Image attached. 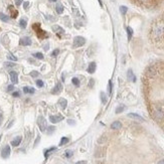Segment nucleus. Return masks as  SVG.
<instances>
[{"label":"nucleus","mask_w":164,"mask_h":164,"mask_svg":"<svg viewBox=\"0 0 164 164\" xmlns=\"http://www.w3.org/2000/svg\"><path fill=\"white\" fill-rule=\"evenodd\" d=\"M151 35L154 39H160L164 35V25L162 24H156L152 27Z\"/></svg>","instance_id":"obj_1"},{"label":"nucleus","mask_w":164,"mask_h":164,"mask_svg":"<svg viewBox=\"0 0 164 164\" xmlns=\"http://www.w3.org/2000/svg\"><path fill=\"white\" fill-rule=\"evenodd\" d=\"M32 28L35 30V32L37 33V36H38L39 38H44L45 36H46V32H45V31H43L42 29L40 28L39 24H36V23H35V24H33V25H32Z\"/></svg>","instance_id":"obj_2"},{"label":"nucleus","mask_w":164,"mask_h":164,"mask_svg":"<svg viewBox=\"0 0 164 164\" xmlns=\"http://www.w3.org/2000/svg\"><path fill=\"white\" fill-rule=\"evenodd\" d=\"M37 125L39 127V129L41 132H44L46 130V121L42 116H39L37 119Z\"/></svg>","instance_id":"obj_3"},{"label":"nucleus","mask_w":164,"mask_h":164,"mask_svg":"<svg viewBox=\"0 0 164 164\" xmlns=\"http://www.w3.org/2000/svg\"><path fill=\"white\" fill-rule=\"evenodd\" d=\"M86 42V39L84 37H82V36H77V37H74V45L77 47H79V46H83V45L85 44Z\"/></svg>","instance_id":"obj_4"},{"label":"nucleus","mask_w":164,"mask_h":164,"mask_svg":"<svg viewBox=\"0 0 164 164\" xmlns=\"http://www.w3.org/2000/svg\"><path fill=\"white\" fill-rule=\"evenodd\" d=\"M10 152H11V150H10V146H5V147L2 149V152H1V156L3 157V158H8L9 157V155H10Z\"/></svg>","instance_id":"obj_5"},{"label":"nucleus","mask_w":164,"mask_h":164,"mask_svg":"<svg viewBox=\"0 0 164 164\" xmlns=\"http://www.w3.org/2000/svg\"><path fill=\"white\" fill-rule=\"evenodd\" d=\"M63 120V117L62 115H56V116H51L49 117V121H51L52 124H56V123H58Z\"/></svg>","instance_id":"obj_6"},{"label":"nucleus","mask_w":164,"mask_h":164,"mask_svg":"<svg viewBox=\"0 0 164 164\" xmlns=\"http://www.w3.org/2000/svg\"><path fill=\"white\" fill-rule=\"evenodd\" d=\"M154 117H155V119H157V120H162L164 118L163 111L160 110V109H156V110L154 111Z\"/></svg>","instance_id":"obj_7"},{"label":"nucleus","mask_w":164,"mask_h":164,"mask_svg":"<svg viewBox=\"0 0 164 164\" xmlns=\"http://www.w3.org/2000/svg\"><path fill=\"white\" fill-rule=\"evenodd\" d=\"M20 45H23V46H27V45L31 44V39L29 38L28 36H25V37H22L20 41H19Z\"/></svg>","instance_id":"obj_8"},{"label":"nucleus","mask_w":164,"mask_h":164,"mask_svg":"<svg viewBox=\"0 0 164 164\" xmlns=\"http://www.w3.org/2000/svg\"><path fill=\"white\" fill-rule=\"evenodd\" d=\"M9 74H10V79H11L12 83H13V84H17V83H18V74H17L16 72L11 71V72L9 73Z\"/></svg>","instance_id":"obj_9"},{"label":"nucleus","mask_w":164,"mask_h":164,"mask_svg":"<svg viewBox=\"0 0 164 164\" xmlns=\"http://www.w3.org/2000/svg\"><path fill=\"white\" fill-rule=\"evenodd\" d=\"M21 141H22V137L21 136H17L15 139H13L11 141V145L14 146V147H16V146H18L21 143Z\"/></svg>","instance_id":"obj_10"},{"label":"nucleus","mask_w":164,"mask_h":164,"mask_svg":"<svg viewBox=\"0 0 164 164\" xmlns=\"http://www.w3.org/2000/svg\"><path fill=\"white\" fill-rule=\"evenodd\" d=\"M62 90V86L61 83H58L57 84V86L51 90V94H58V93H61Z\"/></svg>","instance_id":"obj_11"},{"label":"nucleus","mask_w":164,"mask_h":164,"mask_svg":"<svg viewBox=\"0 0 164 164\" xmlns=\"http://www.w3.org/2000/svg\"><path fill=\"white\" fill-rule=\"evenodd\" d=\"M8 9H9V11H10V16H11L12 18H16L17 15H18V11H17L16 9H14V7L11 5L8 7Z\"/></svg>","instance_id":"obj_12"},{"label":"nucleus","mask_w":164,"mask_h":164,"mask_svg":"<svg viewBox=\"0 0 164 164\" xmlns=\"http://www.w3.org/2000/svg\"><path fill=\"white\" fill-rule=\"evenodd\" d=\"M111 128L113 130H119V129L122 128V124H121V122H119V121H115L111 125Z\"/></svg>","instance_id":"obj_13"},{"label":"nucleus","mask_w":164,"mask_h":164,"mask_svg":"<svg viewBox=\"0 0 164 164\" xmlns=\"http://www.w3.org/2000/svg\"><path fill=\"white\" fill-rule=\"evenodd\" d=\"M128 117L129 118H132V119H135V120H138V121H144V119L142 118L140 115H138V114H135V113H130L128 114Z\"/></svg>","instance_id":"obj_14"},{"label":"nucleus","mask_w":164,"mask_h":164,"mask_svg":"<svg viewBox=\"0 0 164 164\" xmlns=\"http://www.w3.org/2000/svg\"><path fill=\"white\" fill-rule=\"evenodd\" d=\"M96 68H97V64L96 62H91L90 64H89V67H88V73H90V74H93V73H95V71H96Z\"/></svg>","instance_id":"obj_15"},{"label":"nucleus","mask_w":164,"mask_h":164,"mask_svg":"<svg viewBox=\"0 0 164 164\" xmlns=\"http://www.w3.org/2000/svg\"><path fill=\"white\" fill-rule=\"evenodd\" d=\"M52 29H53V31H54L57 35H59V36H61L62 33H63V29H62L61 26H58V25H53V26H52Z\"/></svg>","instance_id":"obj_16"},{"label":"nucleus","mask_w":164,"mask_h":164,"mask_svg":"<svg viewBox=\"0 0 164 164\" xmlns=\"http://www.w3.org/2000/svg\"><path fill=\"white\" fill-rule=\"evenodd\" d=\"M127 76H128V79H131L132 82H136L135 76L133 74V72H132V69H129V71H128V73H127Z\"/></svg>","instance_id":"obj_17"},{"label":"nucleus","mask_w":164,"mask_h":164,"mask_svg":"<svg viewBox=\"0 0 164 164\" xmlns=\"http://www.w3.org/2000/svg\"><path fill=\"white\" fill-rule=\"evenodd\" d=\"M59 105H61L62 109H66V108H67V105H68L67 100H66V99H61V100H59Z\"/></svg>","instance_id":"obj_18"},{"label":"nucleus","mask_w":164,"mask_h":164,"mask_svg":"<svg viewBox=\"0 0 164 164\" xmlns=\"http://www.w3.org/2000/svg\"><path fill=\"white\" fill-rule=\"evenodd\" d=\"M0 19L2 21H4V22H7L9 20V17L7 16V15H5V14H3V13H0Z\"/></svg>","instance_id":"obj_19"},{"label":"nucleus","mask_w":164,"mask_h":164,"mask_svg":"<svg viewBox=\"0 0 164 164\" xmlns=\"http://www.w3.org/2000/svg\"><path fill=\"white\" fill-rule=\"evenodd\" d=\"M68 141H69V140H68V137H62V140H61V142H59V145H61V146H62V145L67 144V143H68Z\"/></svg>","instance_id":"obj_20"},{"label":"nucleus","mask_w":164,"mask_h":164,"mask_svg":"<svg viewBox=\"0 0 164 164\" xmlns=\"http://www.w3.org/2000/svg\"><path fill=\"white\" fill-rule=\"evenodd\" d=\"M56 9H57V12L58 13V14H62V11H63V7H62V4H57Z\"/></svg>","instance_id":"obj_21"},{"label":"nucleus","mask_w":164,"mask_h":164,"mask_svg":"<svg viewBox=\"0 0 164 164\" xmlns=\"http://www.w3.org/2000/svg\"><path fill=\"white\" fill-rule=\"evenodd\" d=\"M127 33H128V39L130 40L132 38V35H133V30L131 27H127Z\"/></svg>","instance_id":"obj_22"},{"label":"nucleus","mask_w":164,"mask_h":164,"mask_svg":"<svg viewBox=\"0 0 164 164\" xmlns=\"http://www.w3.org/2000/svg\"><path fill=\"white\" fill-rule=\"evenodd\" d=\"M107 140V137L106 136H102V137H100L99 139H98V143L99 144H103V143H105Z\"/></svg>","instance_id":"obj_23"},{"label":"nucleus","mask_w":164,"mask_h":164,"mask_svg":"<svg viewBox=\"0 0 164 164\" xmlns=\"http://www.w3.org/2000/svg\"><path fill=\"white\" fill-rule=\"evenodd\" d=\"M19 24H20V26H21L22 28H25L26 25H27V21H26L25 19H21V20L19 21Z\"/></svg>","instance_id":"obj_24"},{"label":"nucleus","mask_w":164,"mask_h":164,"mask_svg":"<svg viewBox=\"0 0 164 164\" xmlns=\"http://www.w3.org/2000/svg\"><path fill=\"white\" fill-rule=\"evenodd\" d=\"M101 100H102L103 104H106L107 103V97L105 95V93H101Z\"/></svg>","instance_id":"obj_25"},{"label":"nucleus","mask_w":164,"mask_h":164,"mask_svg":"<svg viewBox=\"0 0 164 164\" xmlns=\"http://www.w3.org/2000/svg\"><path fill=\"white\" fill-rule=\"evenodd\" d=\"M56 149H57V148H56V147H52V148H51V149H48V150H46V151H45V152H44V156H45V158H46V157L48 156V154H49V153H51V152H52V151H54Z\"/></svg>","instance_id":"obj_26"},{"label":"nucleus","mask_w":164,"mask_h":164,"mask_svg":"<svg viewBox=\"0 0 164 164\" xmlns=\"http://www.w3.org/2000/svg\"><path fill=\"white\" fill-rule=\"evenodd\" d=\"M33 57H37L38 59H42L43 58V54L41 52H35V53H33Z\"/></svg>","instance_id":"obj_27"},{"label":"nucleus","mask_w":164,"mask_h":164,"mask_svg":"<svg viewBox=\"0 0 164 164\" xmlns=\"http://www.w3.org/2000/svg\"><path fill=\"white\" fill-rule=\"evenodd\" d=\"M124 109H125V106H120V107H118L117 109H116V113L117 114L122 113V112L124 111Z\"/></svg>","instance_id":"obj_28"},{"label":"nucleus","mask_w":164,"mask_h":164,"mask_svg":"<svg viewBox=\"0 0 164 164\" xmlns=\"http://www.w3.org/2000/svg\"><path fill=\"white\" fill-rule=\"evenodd\" d=\"M5 67L6 68H13V67H15V63H14V62H5Z\"/></svg>","instance_id":"obj_29"},{"label":"nucleus","mask_w":164,"mask_h":164,"mask_svg":"<svg viewBox=\"0 0 164 164\" xmlns=\"http://www.w3.org/2000/svg\"><path fill=\"white\" fill-rule=\"evenodd\" d=\"M7 58L10 59V61H12V62H16L17 61L16 57H14V56H12V54H8V56H7Z\"/></svg>","instance_id":"obj_30"},{"label":"nucleus","mask_w":164,"mask_h":164,"mask_svg":"<svg viewBox=\"0 0 164 164\" xmlns=\"http://www.w3.org/2000/svg\"><path fill=\"white\" fill-rule=\"evenodd\" d=\"M127 10H128V9H127V7H125V6H121V7H120V11H121L122 14H125V13L127 12Z\"/></svg>","instance_id":"obj_31"},{"label":"nucleus","mask_w":164,"mask_h":164,"mask_svg":"<svg viewBox=\"0 0 164 164\" xmlns=\"http://www.w3.org/2000/svg\"><path fill=\"white\" fill-rule=\"evenodd\" d=\"M36 85H37V87H39V88H42L43 87V82L41 79H37L36 81Z\"/></svg>","instance_id":"obj_32"},{"label":"nucleus","mask_w":164,"mask_h":164,"mask_svg":"<svg viewBox=\"0 0 164 164\" xmlns=\"http://www.w3.org/2000/svg\"><path fill=\"white\" fill-rule=\"evenodd\" d=\"M72 82H73V84L76 86H79V81L77 78H74V79H72Z\"/></svg>","instance_id":"obj_33"},{"label":"nucleus","mask_w":164,"mask_h":164,"mask_svg":"<svg viewBox=\"0 0 164 164\" xmlns=\"http://www.w3.org/2000/svg\"><path fill=\"white\" fill-rule=\"evenodd\" d=\"M66 156H67V157H72V156H73V151H72V150H68V151L66 152Z\"/></svg>","instance_id":"obj_34"},{"label":"nucleus","mask_w":164,"mask_h":164,"mask_svg":"<svg viewBox=\"0 0 164 164\" xmlns=\"http://www.w3.org/2000/svg\"><path fill=\"white\" fill-rule=\"evenodd\" d=\"M108 91H109V94L112 93V82L109 81V87H108Z\"/></svg>","instance_id":"obj_35"},{"label":"nucleus","mask_w":164,"mask_h":164,"mask_svg":"<svg viewBox=\"0 0 164 164\" xmlns=\"http://www.w3.org/2000/svg\"><path fill=\"white\" fill-rule=\"evenodd\" d=\"M58 52H59V49H54V51H52L51 56H52V57H57V54H58Z\"/></svg>","instance_id":"obj_36"},{"label":"nucleus","mask_w":164,"mask_h":164,"mask_svg":"<svg viewBox=\"0 0 164 164\" xmlns=\"http://www.w3.org/2000/svg\"><path fill=\"white\" fill-rule=\"evenodd\" d=\"M137 2H139V3H148V2H150L151 0H136Z\"/></svg>","instance_id":"obj_37"},{"label":"nucleus","mask_w":164,"mask_h":164,"mask_svg":"<svg viewBox=\"0 0 164 164\" xmlns=\"http://www.w3.org/2000/svg\"><path fill=\"white\" fill-rule=\"evenodd\" d=\"M28 6H29L28 1H26V2H24V3H23V7H24V9H27V8H28Z\"/></svg>","instance_id":"obj_38"},{"label":"nucleus","mask_w":164,"mask_h":164,"mask_svg":"<svg viewBox=\"0 0 164 164\" xmlns=\"http://www.w3.org/2000/svg\"><path fill=\"white\" fill-rule=\"evenodd\" d=\"M30 76L33 77V78H35V77L38 76V73H37V72H32V73H30Z\"/></svg>","instance_id":"obj_39"},{"label":"nucleus","mask_w":164,"mask_h":164,"mask_svg":"<svg viewBox=\"0 0 164 164\" xmlns=\"http://www.w3.org/2000/svg\"><path fill=\"white\" fill-rule=\"evenodd\" d=\"M23 92H24L25 94H29V88H27V87L23 88Z\"/></svg>","instance_id":"obj_40"},{"label":"nucleus","mask_w":164,"mask_h":164,"mask_svg":"<svg viewBox=\"0 0 164 164\" xmlns=\"http://www.w3.org/2000/svg\"><path fill=\"white\" fill-rule=\"evenodd\" d=\"M21 3H22V0H15V4H16L17 6H19Z\"/></svg>","instance_id":"obj_41"},{"label":"nucleus","mask_w":164,"mask_h":164,"mask_svg":"<svg viewBox=\"0 0 164 164\" xmlns=\"http://www.w3.org/2000/svg\"><path fill=\"white\" fill-rule=\"evenodd\" d=\"M54 129H56V128H54L53 126H51V127L48 128V133H51L52 131H54Z\"/></svg>","instance_id":"obj_42"},{"label":"nucleus","mask_w":164,"mask_h":164,"mask_svg":"<svg viewBox=\"0 0 164 164\" xmlns=\"http://www.w3.org/2000/svg\"><path fill=\"white\" fill-rule=\"evenodd\" d=\"M13 88H14V87H13V86H12V85L8 86V88H7V91H8V92H10V91L13 90Z\"/></svg>","instance_id":"obj_43"},{"label":"nucleus","mask_w":164,"mask_h":164,"mask_svg":"<svg viewBox=\"0 0 164 164\" xmlns=\"http://www.w3.org/2000/svg\"><path fill=\"white\" fill-rule=\"evenodd\" d=\"M76 164H87V161H85V160H82V161H78Z\"/></svg>","instance_id":"obj_44"},{"label":"nucleus","mask_w":164,"mask_h":164,"mask_svg":"<svg viewBox=\"0 0 164 164\" xmlns=\"http://www.w3.org/2000/svg\"><path fill=\"white\" fill-rule=\"evenodd\" d=\"M12 96L13 97H19V93H18V92H14V93L12 94Z\"/></svg>","instance_id":"obj_45"},{"label":"nucleus","mask_w":164,"mask_h":164,"mask_svg":"<svg viewBox=\"0 0 164 164\" xmlns=\"http://www.w3.org/2000/svg\"><path fill=\"white\" fill-rule=\"evenodd\" d=\"M93 85H94V79H91V81H90V84H89V86H90L91 88H92V87H93Z\"/></svg>","instance_id":"obj_46"},{"label":"nucleus","mask_w":164,"mask_h":164,"mask_svg":"<svg viewBox=\"0 0 164 164\" xmlns=\"http://www.w3.org/2000/svg\"><path fill=\"white\" fill-rule=\"evenodd\" d=\"M33 93H34L33 88H29V94H33Z\"/></svg>","instance_id":"obj_47"},{"label":"nucleus","mask_w":164,"mask_h":164,"mask_svg":"<svg viewBox=\"0 0 164 164\" xmlns=\"http://www.w3.org/2000/svg\"><path fill=\"white\" fill-rule=\"evenodd\" d=\"M68 124H73V125L74 124V121H73V120H68Z\"/></svg>","instance_id":"obj_48"},{"label":"nucleus","mask_w":164,"mask_h":164,"mask_svg":"<svg viewBox=\"0 0 164 164\" xmlns=\"http://www.w3.org/2000/svg\"><path fill=\"white\" fill-rule=\"evenodd\" d=\"M157 164H164V159H162V160H160L158 163Z\"/></svg>","instance_id":"obj_49"},{"label":"nucleus","mask_w":164,"mask_h":164,"mask_svg":"<svg viewBox=\"0 0 164 164\" xmlns=\"http://www.w3.org/2000/svg\"><path fill=\"white\" fill-rule=\"evenodd\" d=\"M2 118H3L2 115H0V125H1V122H2Z\"/></svg>","instance_id":"obj_50"},{"label":"nucleus","mask_w":164,"mask_h":164,"mask_svg":"<svg viewBox=\"0 0 164 164\" xmlns=\"http://www.w3.org/2000/svg\"><path fill=\"white\" fill-rule=\"evenodd\" d=\"M49 1H51V2H56L57 0H49Z\"/></svg>","instance_id":"obj_51"},{"label":"nucleus","mask_w":164,"mask_h":164,"mask_svg":"<svg viewBox=\"0 0 164 164\" xmlns=\"http://www.w3.org/2000/svg\"><path fill=\"white\" fill-rule=\"evenodd\" d=\"M0 140H1V135H0Z\"/></svg>","instance_id":"obj_52"}]
</instances>
